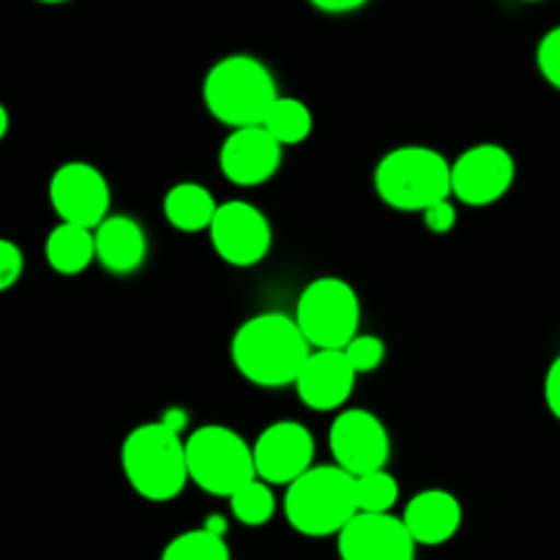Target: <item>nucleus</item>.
<instances>
[{"mask_svg":"<svg viewBox=\"0 0 560 560\" xmlns=\"http://www.w3.org/2000/svg\"><path fill=\"white\" fill-rule=\"evenodd\" d=\"M315 353L301 334L295 317L266 312L241 323L230 342L235 370L241 377L262 388H282L299 381L306 361Z\"/></svg>","mask_w":560,"mask_h":560,"instance_id":"nucleus-1","label":"nucleus"},{"mask_svg":"<svg viewBox=\"0 0 560 560\" xmlns=\"http://www.w3.org/2000/svg\"><path fill=\"white\" fill-rule=\"evenodd\" d=\"M202 98L208 113L235 131L262 126L279 93L277 80L262 60L230 55L211 66L202 85Z\"/></svg>","mask_w":560,"mask_h":560,"instance_id":"nucleus-2","label":"nucleus"},{"mask_svg":"<svg viewBox=\"0 0 560 560\" xmlns=\"http://www.w3.org/2000/svg\"><path fill=\"white\" fill-rule=\"evenodd\" d=\"M120 465L131 490L153 503L173 501L184 492L186 481H191L186 441L178 432L167 430L162 421L142 424L126 435Z\"/></svg>","mask_w":560,"mask_h":560,"instance_id":"nucleus-3","label":"nucleus"},{"mask_svg":"<svg viewBox=\"0 0 560 560\" xmlns=\"http://www.w3.org/2000/svg\"><path fill=\"white\" fill-rule=\"evenodd\" d=\"M355 514V479L339 465H315L284 492V517L290 528L310 539L339 536Z\"/></svg>","mask_w":560,"mask_h":560,"instance_id":"nucleus-4","label":"nucleus"},{"mask_svg":"<svg viewBox=\"0 0 560 560\" xmlns=\"http://www.w3.org/2000/svg\"><path fill=\"white\" fill-rule=\"evenodd\" d=\"M375 189L377 197L397 211L424 213L454 195L452 162L435 148H394L377 162Z\"/></svg>","mask_w":560,"mask_h":560,"instance_id":"nucleus-5","label":"nucleus"},{"mask_svg":"<svg viewBox=\"0 0 560 560\" xmlns=\"http://www.w3.org/2000/svg\"><path fill=\"white\" fill-rule=\"evenodd\" d=\"M186 463L189 479L208 495L233 498L257 481L255 446L222 424H206L186 438Z\"/></svg>","mask_w":560,"mask_h":560,"instance_id":"nucleus-6","label":"nucleus"},{"mask_svg":"<svg viewBox=\"0 0 560 560\" xmlns=\"http://www.w3.org/2000/svg\"><path fill=\"white\" fill-rule=\"evenodd\" d=\"M295 323L312 350H345L359 337L361 304L353 284L320 277L306 284L295 304Z\"/></svg>","mask_w":560,"mask_h":560,"instance_id":"nucleus-7","label":"nucleus"},{"mask_svg":"<svg viewBox=\"0 0 560 560\" xmlns=\"http://www.w3.org/2000/svg\"><path fill=\"white\" fill-rule=\"evenodd\" d=\"M328 448H331L334 465L348 470L353 479L375 474V470H386L388 457H392L388 430L375 413L361 408L342 410L331 421Z\"/></svg>","mask_w":560,"mask_h":560,"instance_id":"nucleus-8","label":"nucleus"},{"mask_svg":"<svg viewBox=\"0 0 560 560\" xmlns=\"http://www.w3.org/2000/svg\"><path fill=\"white\" fill-rule=\"evenodd\" d=\"M49 202L60 222L96 230L109 219V184L93 164L69 162L49 180Z\"/></svg>","mask_w":560,"mask_h":560,"instance_id":"nucleus-9","label":"nucleus"},{"mask_svg":"<svg viewBox=\"0 0 560 560\" xmlns=\"http://www.w3.org/2000/svg\"><path fill=\"white\" fill-rule=\"evenodd\" d=\"M517 164L512 153L495 142H481L468 148L452 164V191L465 206H492L512 189Z\"/></svg>","mask_w":560,"mask_h":560,"instance_id":"nucleus-10","label":"nucleus"},{"mask_svg":"<svg viewBox=\"0 0 560 560\" xmlns=\"http://www.w3.org/2000/svg\"><path fill=\"white\" fill-rule=\"evenodd\" d=\"M211 244L224 262L235 268L257 266L271 249V224L252 202H222L211 224Z\"/></svg>","mask_w":560,"mask_h":560,"instance_id":"nucleus-11","label":"nucleus"},{"mask_svg":"<svg viewBox=\"0 0 560 560\" xmlns=\"http://www.w3.org/2000/svg\"><path fill=\"white\" fill-rule=\"evenodd\" d=\"M315 438L299 421H277L266 427L255 443L257 479L290 487L315 468Z\"/></svg>","mask_w":560,"mask_h":560,"instance_id":"nucleus-12","label":"nucleus"},{"mask_svg":"<svg viewBox=\"0 0 560 560\" xmlns=\"http://www.w3.org/2000/svg\"><path fill=\"white\" fill-rule=\"evenodd\" d=\"M342 560H416V541L394 514H355L337 536Z\"/></svg>","mask_w":560,"mask_h":560,"instance_id":"nucleus-13","label":"nucleus"},{"mask_svg":"<svg viewBox=\"0 0 560 560\" xmlns=\"http://www.w3.org/2000/svg\"><path fill=\"white\" fill-rule=\"evenodd\" d=\"M282 164V145L262 126L230 131L219 148L222 175L235 186H260Z\"/></svg>","mask_w":560,"mask_h":560,"instance_id":"nucleus-14","label":"nucleus"},{"mask_svg":"<svg viewBox=\"0 0 560 560\" xmlns=\"http://www.w3.org/2000/svg\"><path fill=\"white\" fill-rule=\"evenodd\" d=\"M355 388V370L345 350H315L295 381L299 399L312 410H337Z\"/></svg>","mask_w":560,"mask_h":560,"instance_id":"nucleus-15","label":"nucleus"},{"mask_svg":"<svg viewBox=\"0 0 560 560\" xmlns=\"http://www.w3.org/2000/svg\"><path fill=\"white\" fill-rule=\"evenodd\" d=\"M402 523L416 545L441 547L457 536L463 525V503L446 490H424L410 498Z\"/></svg>","mask_w":560,"mask_h":560,"instance_id":"nucleus-16","label":"nucleus"},{"mask_svg":"<svg viewBox=\"0 0 560 560\" xmlns=\"http://www.w3.org/2000/svg\"><path fill=\"white\" fill-rule=\"evenodd\" d=\"M96 235V260L113 273H131L142 266L148 255L145 230L131 217H109Z\"/></svg>","mask_w":560,"mask_h":560,"instance_id":"nucleus-17","label":"nucleus"},{"mask_svg":"<svg viewBox=\"0 0 560 560\" xmlns=\"http://www.w3.org/2000/svg\"><path fill=\"white\" fill-rule=\"evenodd\" d=\"M217 200L211 191L202 184H175L164 197V219L173 224L180 233H200V230H211L213 219H217Z\"/></svg>","mask_w":560,"mask_h":560,"instance_id":"nucleus-18","label":"nucleus"},{"mask_svg":"<svg viewBox=\"0 0 560 560\" xmlns=\"http://www.w3.org/2000/svg\"><path fill=\"white\" fill-rule=\"evenodd\" d=\"M44 255H47L52 271L63 273V277H74V273H82L96 260V235H93V230L60 222L47 235Z\"/></svg>","mask_w":560,"mask_h":560,"instance_id":"nucleus-19","label":"nucleus"},{"mask_svg":"<svg viewBox=\"0 0 560 560\" xmlns=\"http://www.w3.org/2000/svg\"><path fill=\"white\" fill-rule=\"evenodd\" d=\"M312 109L306 107L301 98L293 96H279L273 102V107L268 109L266 120H262V129L279 142V145H299L306 137L312 135Z\"/></svg>","mask_w":560,"mask_h":560,"instance_id":"nucleus-20","label":"nucleus"},{"mask_svg":"<svg viewBox=\"0 0 560 560\" xmlns=\"http://www.w3.org/2000/svg\"><path fill=\"white\" fill-rule=\"evenodd\" d=\"M162 560H230V547L224 536L211 534L208 528H195L175 536L164 547Z\"/></svg>","mask_w":560,"mask_h":560,"instance_id":"nucleus-21","label":"nucleus"},{"mask_svg":"<svg viewBox=\"0 0 560 560\" xmlns=\"http://www.w3.org/2000/svg\"><path fill=\"white\" fill-rule=\"evenodd\" d=\"M230 509H233L235 520H238L241 525L260 528V525L271 523L273 512H277V498H273L271 485L257 479L230 498Z\"/></svg>","mask_w":560,"mask_h":560,"instance_id":"nucleus-22","label":"nucleus"},{"mask_svg":"<svg viewBox=\"0 0 560 560\" xmlns=\"http://www.w3.org/2000/svg\"><path fill=\"white\" fill-rule=\"evenodd\" d=\"M355 501L359 514H392L399 501V485L388 470H375L355 479Z\"/></svg>","mask_w":560,"mask_h":560,"instance_id":"nucleus-23","label":"nucleus"},{"mask_svg":"<svg viewBox=\"0 0 560 560\" xmlns=\"http://www.w3.org/2000/svg\"><path fill=\"white\" fill-rule=\"evenodd\" d=\"M345 355H348L355 375H366V372H375L383 364V359H386V345H383V339L372 337V334H359L345 348Z\"/></svg>","mask_w":560,"mask_h":560,"instance_id":"nucleus-24","label":"nucleus"},{"mask_svg":"<svg viewBox=\"0 0 560 560\" xmlns=\"http://www.w3.org/2000/svg\"><path fill=\"white\" fill-rule=\"evenodd\" d=\"M536 63H539L541 77L560 91V25L545 33L536 49Z\"/></svg>","mask_w":560,"mask_h":560,"instance_id":"nucleus-25","label":"nucleus"},{"mask_svg":"<svg viewBox=\"0 0 560 560\" xmlns=\"http://www.w3.org/2000/svg\"><path fill=\"white\" fill-rule=\"evenodd\" d=\"M25 271V257L14 241H0V290L14 288L16 279Z\"/></svg>","mask_w":560,"mask_h":560,"instance_id":"nucleus-26","label":"nucleus"},{"mask_svg":"<svg viewBox=\"0 0 560 560\" xmlns=\"http://www.w3.org/2000/svg\"><path fill=\"white\" fill-rule=\"evenodd\" d=\"M424 224L432 230V233H448V230L457 224V208H454L452 200H443L438 206L427 208L424 211Z\"/></svg>","mask_w":560,"mask_h":560,"instance_id":"nucleus-27","label":"nucleus"},{"mask_svg":"<svg viewBox=\"0 0 560 560\" xmlns=\"http://www.w3.org/2000/svg\"><path fill=\"white\" fill-rule=\"evenodd\" d=\"M545 399H547V408H550V413L560 421V355L552 361L550 370H547Z\"/></svg>","mask_w":560,"mask_h":560,"instance_id":"nucleus-28","label":"nucleus"},{"mask_svg":"<svg viewBox=\"0 0 560 560\" xmlns=\"http://www.w3.org/2000/svg\"><path fill=\"white\" fill-rule=\"evenodd\" d=\"M186 421H189V419H186V413H184V410H178V408H175V410H167V413H164L162 424L167 427V430L178 432V435H180V432H184V427H186Z\"/></svg>","mask_w":560,"mask_h":560,"instance_id":"nucleus-29","label":"nucleus"},{"mask_svg":"<svg viewBox=\"0 0 560 560\" xmlns=\"http://www.w3.org/2000/svg\"><path fill=\"white\" fill-rule=\"evenodd\" d=\"M317 9H323V11H328V14H339V11H353V9H359V0H345V3H331V0H328V3H315Z\"/></svg>","mask_w":560,"mask_h":560,"instance_id":"nucleus-30","label":"nucleus"},{"mask_svg":"<svg viewBox=\"0 0 560 560\" xmlns=\"http://www.w3.org/2000/svg\"><path fill=\"white\" fill-rule=\"evenodd\" d=\"M5 131H9V109L0 107V137H5Z\"/></svg>","mask_w":560,"mask_h":560,"instance_id":"nucleus-31","label":"nucleus"}]
</instances>
